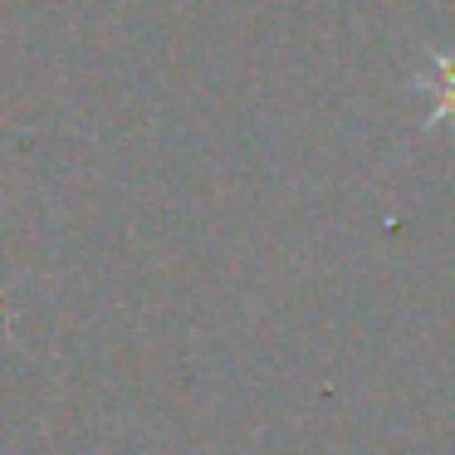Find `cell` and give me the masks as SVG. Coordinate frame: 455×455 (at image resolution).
<instances>
[{
	"label": "cell",
	"instance_id": "cell-1",
	"mask_svg": "<svg viewBox=\"0 0 455 455\" xmlns=\"http://www.w3.org/2000/svg\"><path fill=\"white\" fill-rule=\"evenodd\" d=\"M421 89H431L426 128H441V123H455V54H431V69L421 74Z\"/></svg>",
	"mask_w": 455,
	"mask_h": 455
}]
</instances>
